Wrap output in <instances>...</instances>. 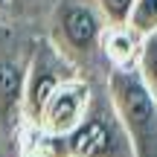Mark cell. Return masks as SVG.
<instances>
[{"label": "cell", "mask_w": 157, "mask_h": 157, "mask_svg": "<svg viewBox=\"0 0 157 157\" xmlns=\"http://www.w3.org/2000/svg\"><path fill=\"white\" fill-rule=\"evenodd\" d=\"M108 99L117 113L131 157H157V99L137 67H111Z\"/></svg>", "instance_id": "cell-1"}, {"label": "cell", "mask_w": 157, "mask_h": 157, "mask_svg": "<svg viewBox=\"0 0 157 157\" xmlns=\"http://www.w3.org/2000/svg\"><path fill=\"white\" fill-rule=\"evenodd\" d=\"M105 17L99 9L82 0H64L52 15V47L70 64L82 67L99 52V41L105 32Z\"/></svg>", "instance_id": "cell-2"}, {"label": "cell", "mask_w": 157, "mask_h": 157, "mask_svg": "<svg viewBox=\"0 0 157 157\" xmlns=\"http://www.w3.org/2000/svg\"><path fill=\"white\" fill-rule=\"evenodd\" d=\"M76 64H70L61 52L52 47V41L35 47L32 58L26 64V73H23V93H21V113L23 119H29V125L38 119L44 102L50 99V93L64 82V78L76 76Z\"/></svg>", "instance_id": "cell-3"}, {"label": "cell", "mask_w": 157, "mask_h": 157, "mask_svg": "<svg viewBox=\"0 0 157 157\" xmlns=\"http://www.w3.org/2000/svg\"><path fill=\"white\" fill-rule=\"evenodd\" d=\"M90 102H93V90H90V84L76 73V76L64 78L50 93V99L44 102V108H41L38 119H35L32 125L41 128V131H50V134H61L64 137L82 122V117L87 113Z\"/></svg>", "instance_id": "cell-4"}, {"label": "cell", "mask_w": 157, "mask_h": 157, "mask_svg": "<svg viewBox=\"0 0 157 157\" xmlns=\"http://www.w3.org/2000/svg\"><path fill=\"white\" fill-rule=\"evenodd\" d=\"M119 134H122V125H119L113 108L108 113V111H102V108H96L90 102V108L82 117V122L70 134H64V140H67L70 157H111L117 151Z\"/></svg>", "instance_id": "cell-5"}, {"label": "cell", "mask_w": 157, "mask_h": 157, "mask_svg": "<svg viewBox=\"0 0 157 157\" xmlns=\"http://www.w3.org/2000/svg\"><path fill=\"white\" fill-rule=\"evenodd\" d=\"M143 50V38L128 26H105L99 41V52L108 58L111 67H137V58Z\"/></svg>", "instance_id": "cell-6"}, {"label": "cell", "mask_w": 157, "mask_h": 157, "mask_svg": "<svg viewBox=\"0 0 157 157\" xmlns=\"http://www.w3.org/2000/svg\"><path fill=\"white\" fill-rule=\"evenodd\" d=\"M23 73H26V67H21V64L0 61V113H9L15 108H21Z\"/></svg>", "instance_id": "cell-7"}, {"label": "cell", "mask_w": 157, "mask_h": 157, "mask_svg": "<svg viewBox=\"0 0 157 157\" xmlns=\"http://www.w3.org/2000/svg\"><path fill=\"white\" fill-rule=\"evenodd\" d=\"M23 157H70L67 140L61 134H50L32 125V137L26 140V151Z\"/></svg>", "instance_id": "cell-8"}, {"label": "cell", "mask_w": 157, "mask_h": 157, "mask_svg": "<svg viewBox=\"0 0 157 157\" xmlns=\"http://www.w3.org/2000/svg\"><path fill=\"white\" fill-rule=\"evenodd\" d=\"M137 70H140L146 87L151 90V96L157 99V32L143 38V50H140V58H137Z\"/></svg>", "instance_id": "cell-9"}, {"label": "cell", "mask_w": 157, "mask_h": 157, "mask_svg": "<svg viewBox=\"0 0 157 157\" xmlns=\"http://www.w3.org/2000/svg\"><path fill=\"white\" fill-rule=\"evenodd\" d=\"M128 26L140 38L157 32V0H134L131 15H128Z\"/></svg>", "instance_id": "cell-10"}, {"label": "cell", "mask_w": 157, "mask_h": 157, "mask_svg": "<svg viewBox=\"0 0 157 157\" xmlns=\"http://www.w3.org/2000/svg\"><path fill=\"white\" fill-rule=\"evenodd\" d=\"M93 6L99 9V15L105 17L108 26H122V23H128L134 0H93Z\"/></svg>", "instance_id": "cell-11"}, {"label": "cell", "mask_w": 157, "mask_h": 157, "mask_svg": "<svg viewBox=\"0 0 157 157\" xmlns=\"http://www.w3.org/2000/svg\"><path fill=\"white\" fill-rule=\"evenodd\" d=\"M35 0H9V9H29Z\"/></svg>", "instance_id": "cell-12"}, {"label": "cell", "mask_w": 157, "mask_h": 157, "mask_svg": "<svg viewBox=\"0 0 157 157\" xmlns=\"http://www.w3.org/2000/svg\"><path fill=\"white\" fill-rule=\"evenodd\" d=\"M6 9H9V0H0V17L6 15Z\"/></svg>", "instance_id": "cell-13"}]
</instances>
